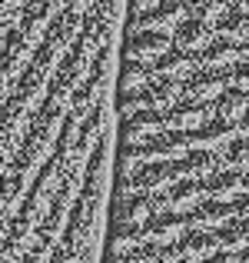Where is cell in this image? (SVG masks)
Instances as JSON below:
<instances>
[{
	"label": "cell",
	"mask_w": 249,
	"mask_h": 263,
	"mask_svg": "<svg viewBox=\"0 0 249 263\" xmlns=\"http://www.w3.org/2000/svg\"><path fill=\"white\" fill-rule=\"evenodd\" d=\"M230 7V0H190V13L193 17H199V20H216L219 13Z\"/></svg>",
	"instance_id": "obj_21"
},
{
	"label": "cell",
	"mask_w": 249,
	"mask_h": 263,
	"mask_svg": "<svg viewBox=\"0 0 249 263\" xmlns=\"http://www.w3.org/2000/svg\"><path fill=\"white\" fill-rule=\"evenodd\" d=\"M206 117H210V103L179 97L176 103L163 107V127L166 130H193V127H199Z\"/></svg>",
	"instance_id": "obj_5"
},
{
	"label": "cell",
	"mask_w": 249,
	"mask_h": 263,
	"mask_svg": "<svg viewBox=\"0 0 249 263\" xmlns=\"http://www.w3.org/2000/svg\"><path fill=\"white\" fill-rule=\"evenodd\" d=\"M219 167H233L239 174H249V134H233L219 154Z\"/></svg>",
	"instance_id": "obj_16"
},
{
	"label": "cell",
	"mask_w": 249,
	"mask_h": 263,
	"mask_svg": "<svg viewBox=\"0 0 249 263\" xmlns=\"http://www.w3.org/2000/svg\"><path fill=\"white\" fill-rule=\"evenodd\" d=\"M156 210H163V190H130L120 193L116 220H147Z\"/></svg>",
	"instance_id": "obj_7"
},
{
	"label": "cell",
	"mask_w": 249,
	"mask_h": 263,
	"mask_svg": "<svg viewBox=\"0 0 249 263\" xmlns=\"http://www.w3.org/2000/svg\"><path fill=\"white\" fill-rule=\"evenodd\" d=\"M143 223H147V237L153 240H176L183 230L196 227L193 223V210H156Z\"/></svg>",
	"instance_id": "obj_6"
},
{
	"label": "cell",
	"mask_w": 249,
	"mask_h": 263,
	"mask_svg": "<svg viewBox=\"0 0 249 263\" xmlns=\"http://www.w3.org/2000/svg\"><path fill=\"white\" fill-rule=\"evenodd\" d=\"M160 190H163V210H190L193 203H199L206 197L199 177H179L173 183L160 186Z\"/></svg>",
	"instance_id": "obj_9"
},
{
	"label": "cell",
	"mask_w": 249,
	"mask_h": 263,
	"mask_svg": "<svg viewBox=\"0 0 249 263\" xmlns=\"http://www.w3.org/2000/svg\"><path fill=\"white\" fill-rule=\"evenodd\" d=\"M170 33H173V47H183V50H199V47H203L216 30H213L210 20H199V17H193V13H186V17L179 20Z\"/></svg>",
	"instance_id": "obj_10"
},
{
	"label": "cell",
	"mask_w": 249,
	"mask_h": 263,
	"mask_svg": "<svg viewBox=\"0 0 249 263\" xmlns=\"http://www.w3.org/2000/svg\"><path fill=\"white\" fill-rule=\"evenodd\" d=\"M123 140H150L153 134H160L163 127V107H156V103H150V107H140V110H130V114H123Z\"/></svg>",
	"instance_id": "obj_4"
},
{
	"label": "cell",
	"mask_w": 249,
	"mask_h": 263,
	"mask_svg": "<svg viewBox=\"0 0 249 263\" xmlns=\"http://www.w3.org/2000/svg\"><path fill=\"white\" fill-rule=\"evenodd\" d=\"M196 53V64L199 67H219V64H233V60L239 57V40L233 37H223V33H213L210 40H206Z\"/></svg>",
	"instance_id": "obj_13"
},
{
	"label": "cell",
	"mask_w": 249,
	"mask_h": 263,
	"mask_svg": "<svg viewBox=\"0 0 249 263\" xmlns=\"http://www.w3.org/2000/svg\"><path fill=\"white\" fill-rule=\"evenodd\" d=\"M230 84L249 87V57H236V60L230 64Z\"/></svg>",
	"instance_id": "obj_22"
},
{
	"label": "cell",
	"mask_w": 249,
	"mask_h": 263,
	"mask_svg": "<svg viewBox=\"0 0 249 263\" xmlns=\"http://www.w3.org/2000/svg\"><path fill=\"white\" fill-rule=\"evenodd\" d=\"M147 84H150V93H153V103H156V107H170V103H176L179 97L186 93V90H183V80L163 77V73H153Z\"/></svg>",
	"instance_id": "obj_17"
},
{
	"label": "cell",
	"mask_w": 249,
	"mask_h": 263,
	"mask_svg": "<svg viewBox=\"0 0 249 263\" xmlns=\"http://www.w3.org/2000/svg\"><path fill=\"white\" fill-rule=\"evenodd\" d=\"M213 24L219 27L223 37H233V40H243L249 33V10H239V7H226Z\"/></svg>",
	"instance_id": "obj_18"
},
{
	"label": "cell",
	"mask_w": 249,
	"mask_h": 263,
	"mask_svg": "<svg viewBox=\"0 0 249 263\" xmlns=\"http://www.w3.org/2000/svg\"><path fill=\"white\" fill-rule=\"evenodd\" d=\"M190 134V147H203V150H223L226 140L236 134V120H223V117H206L199 127L186 130Z\"/></svg>",
	"instance_id": "obj_8"
},
{
	"label": "cell",
	"mask_w": 249,
	"mask_h": 263,
	"mask_svg": "<svg viewBox=\"0 0 249 263\" xmlns=\"http://www.w3.org/2000/svg\"><path fill=\"white\" fill-rule=\"evenodd\" d=\"M153 103V93H150V84L140 87H123L120 90V114H130V110H140Z\"/></svg>",
	"instance_id": "obj_20"
},
{
	"label": "cell",
	"mask_w": 249,
	"mask_h": 263,
	"mask_svg": "<svg viewBox=\"0 0 249 263\" xmlns=\"http://www.w3.org/2000/svg\"><path fill=\"white\" fill-rule=\"evenodd\" d=\"M150 77H153V67H150V64L133 60V57L123 60V67H120V87H140V84H147Z\"/></svg>",
	"instance_id": "obj_19"
},
{
	"label": "cell",
	"mask_w": 249,
	"mask_h": 263,
	"mask_svg": "<svg viewBox=\"0 0 249 263\" xmlns=\"http://www.w3.org/2000/svg\"><path fill=\"white\" fill-rule=\"evenodd\" d=\"M156 0H130V13H136V10H147V7H153Z\"/></svg>",
	"instance_id": "obj_23"
},
{
	"label": "cell",
	"mask_w": 249,
	"mask_h": 263,
	"mask_svg": "<svg viewBox=\"0 0 249 263\" xmlns=\"http://www.w3.org/2000/svg\"><path fill=\"white\" fill-rule=\"evenodd\" d=\"M236 123H239V130H243V134H249V107L243 110V114H239V120H236Z\"/></svg>",
	"instance_id": "obj_24"
},
{
	"label": "cell",
	"mask_w": 249,
	"mask_h": 263,
	"mask_svg": "<svg viewBox=\"0 0 249 263\" xmlns=\"http://www.w3.org/2000/svg\"><path fill=\"white\" fill-rule=\"evenodd\" d=\"M190 210H193V223L196 227H216V223H223L226 217H233V203L230 200L210 197V193H206L199 203H193Z\"/></svg>",
	"instance_id": "obj_15"
},
{
	"label": "cell",
	"mask_w": 249,
	"mask_h": 263,
	"mask_svg": "<svg viewBox=\"0 0 249 263\" xmlns=\"http://www.w3.org/2000/svg\"><path fill=\"white\" fill-rule=\"evenodd\" d=\"M210 107L216 110V117H223V120H239V114L249 107V87H243V84H226L216 97H213Z\"/></svg>",
	"instance_id": "obj_14"
},
{
	"label": "cell",
	"mask_w": 249,
	"mask_h": 263,
	"mask_svg": "<svg viewBox=\"0 0 249 263\" xmlns=\"http://www.w3.org/2000/svg\"><path fill=\"white\" fill-rule=\"evenodd\" d=\"M186 4H190V0H186Z\"/></svg>",
	"instance_id": "obj_25"
},
{
	"label": "cell",
	"mask_w": 249,
	"mask_h": 263,
	"mask_svg": "<svg viewBox=\"0 0 249 263\" xmlns=\"http://www.w3.org/2000/svg\"><path fill=\"white\" fill-rule=\"evenodd\" d=\"M186 13H190V4H186V0H156L153 7L133 13V27H160V30H173Z\"/></svg>",
	"instance_id": "obj_3"
},
{
	"label": "cell",
	"mask_w": 249,
	"mask_h": 263,
	"mask_svg": "<svg viewBox=\"0 0 249 263\" xmlns=\"http://www.w3.org/2000/svg\"><path fill=\"white\" fill-rule=\"evenodd\" d=\"M150 67H153V73H163V77L186 80L199 64H196V53H193V50H183V47H170V50H163Z\"/></svg>",
	"instance_id": "obj_12"
},
{
	"label": "cell",
	"mask_w": 249,
	"mask_h": 263,
	"mask_svg": "<svg viewBox=\"0 0 249 263\" xmlns=\"http://www.w3.org/2000/svg\"><path fill=\"white\" fill-rule=\"evenodd\" d=\"M226 84H230V64H219V67H196L190 77L183 80V97L190 100H203V103H213V97L219 93Z\"/></svg>",
	"instance_id": "obj_2"
},
{
	"label": "cell",
	"mask_w": 249,
	"mask_h": 263,
	"mask_svg": "<svg viewBox=\"0 0 249 263\" xmlns=\"http://www.w3.org/2000/svg\"><path fill=\"white\" fill-rule=\"evenodd\" d=\"M199 180H203V190L210 197H223V200H230L239 190H246V174H239L233 167H213L210 174H203Z\"/></svg>",
	"instance_id": "obj_11"
},
{
	"label": "cell",
	"mask_w": 249,
	"mask_h": 263,
	"mask_svg": "<svg viewBox=\"0 0 249 263\" xmlns=\"http://www.w3.org/2000/svg\"><path fill=\"white\" fill-rule=\"evenodd\" d=\"M173 47V33L160 30V27H130L127 44H123V53L133 60H143V64H153L163 50Z\"/></svg>",
	"instance_id": "obj_1"
}]
</instances>
